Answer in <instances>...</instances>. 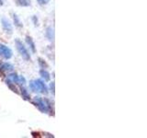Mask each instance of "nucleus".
I'll return each mask as SVG.
<instances>
[{
    "mask_svg": "<svg viewBox=\"0 0 147 138\" xmlns=\"http://www.w3.org/2000/svg\"><path fill=\"white\" fill-rule=\"evenodd\" d=\"M34 101L36 103V106L38 107V109L43 113H48L51 110V104L49 102V100L47 99H41L40 97H36L34 98Z\"/></svg>",
    "mask_w": 147,
    "mask_h": 138,
    "instance_id": "f257e3e1",
    "label": "nucleus"
},
{
    "mask_svg": "<svg viewBox=\"0 0 147 138\" xmlns=\"http://www.w3.org/2000/svg\"><path fill=\"white\" fill-rule=\"evenodd\" d=\"M16 46H17V49L18 51V53H20L21 56L24 58L26 61H30V55L29 52H28V50L26 49L24 44H23L18 39H16Z\"/></svg>",
    "mask_w": 147,
    "mask_h": 138,
    "instance_id": "f03ea898",
    "label": "nucleus"
},
{
    "mask_svg": "<svg viewBox=\"0 0 147 138\" xmlns=\"http://www.w3.org/2000/svg\"><path fill=\"white\" fill-rule=\"evenodd\" d=\"M0 54L2 55L4 58L10 59L12 57V51L10 48H8L7 46L4 44H0Z\"/></svg>",
    "mask_w": 147,
    "mask_h": 138,
    "instance_id": "7ed1b4c3",
    "label": "nucleus"
},
{
    "mask_svg": "<svg viewBox=\"0 0 147 138\" xmlns=\"http://www.w3.org/2000/svg\"><path fill=\"white\" fill-rule=\"evenodd\" d=\"M1 22H2V26H3L4 30L6 31L7 33H8V34H12L13 29H12V25H11L10 21H9L7 18H2Z\"/></svg>",
    "mask_w": 147,
    "mask_h": 138,
    "instance_id": "20e7f679",
    "label": "nucleus"
},
{
    "mask_svg": "<svg viewBox=\"0 0 147 138\" xmlns=\"http://www.w3.org/2000/svg\"><path fill=\"white\" fill-rule=\"evenodd\" d=\"M35 83L37 84V86H38V89H39V91L40 92V93L42 94H48V87H46L45 83H43L42 81H41L40 79H37V80H34Z\"/></svg>",
    "mask_w": 147,
    "mask_h": 138,
    "instance_id": "39448f33",
    "label": "nucleus"
},
{
    "mask_svg": "<svg viewBox=\"0 0 147 138\" xmlns=\"http://www.w3.org/2000/svg\"><path fill=\"white\" fill-rule=\"evenodd\" d=\"M13 69H14V66L9 63H1L0 64V70H2V71L10 72L13 70Z\"/></svg>",
    "mask_w": 147,
    "mask_h": 138,
    "instance_id": "423d86ee",
    "label": "nucleus"
},
{
    "mask_svg": "<svg viewBox=\"0 0 147 138\" xmlns=\"http://www.w3.org/2000/svg\"><path fill=\"white\" fill-rule=\"evenodd\" d=\"M26 43L30 45V47L32 51V53H36V47H35V43L34 41H32L31 37L30 36H26Z\"/></svg>",
    "mask_w": 147,
    "mask_h": 138,
    "instance_id": "0eeeda50",
    "label": "nucleus"
},
{
    "mask_svg": "<svg viewBox=\"0 0 147 138\" xmlns=\"http://www.w3.org/2000/svg\"><path fill=\"white\" fill-rule=\"evenodd\" d=\"M46 36H47V38L50 40V41H53L54 39V30L53 28H47V30H46Z\"/></svg>",
    "mask_w": 147,
    "mask_h": 138,
    "instance_id": "6e6552de",
    "label": "nucleus"
},
{
    "mask_svg": "<svg viewBox=\"0 0 147 138\" xmlns=\"http://www.w3.org/2000/svg\"><path fill=\"white\" fill-rule=\"evenodd\" d=\"M7 79L10 80L12 83H18V79H20V76H18L16 73H12L8 76Z\"/></svg>",
    "mask_w": 147,
    "mask_h": 138,
    "instance_id": "1a4fd4ad",
    "label": "nucleus"
},
{
    "mask_svg": "<svg viewBox=\"0 0 147 138\" xmlns=\"http://www.w3.org/2000/svg\"><path fill=\"white\" fill-rule=\"evenodd\" d=\"M40 74L41 77H42L45 81H49L50 80V74L46 70H44V69H41V70L40 71Z\"/></svg>",
    "mask_w": 147,
    "mask_h": 138,
    "instance_id": "9d476101",
    "label": "nucleus"
},
{
    "mask_svg": "<svg viewBox=\"0 0 147 138\" xmlns=\"http://www.w3.org/2000/svg\"><path fill=\"white\" fill-rule=\"evenodd\" d=\"M13 20H14V24H15V26H17L18 28L22 27V23L20 20V18H18L16 14H13Z\"/></svg>",
    "mask_w": 147,
    "mask_h": 138,
    "instance_id": "9b49d317",
    "label": "nucleus"
},
{
    "mask_svg": "<svg viewBox=\"0 0 147 138\" xmlns=\"http://www.w3.org/2000/svg\"><path fill=\"white\" fill-rule=\"evenodd\" d=\"M21 95H22V98L24 99L25 100H30V94L28 93V91L26 90V89H24V87H21Z\"/></svg>",
    "mask_w": 147,
    "mask_h": 138,
    "instance_id": "f8f14e48",
    "label": "nucleus"
},
{
    "mask_svg": "<svg viewBox=\"0 0 147 138\" xmlns=\"http://www.w3.org/2000/svg\"><path fill=\"white\" fill-rule=\"evenodd\" d=\"M17 3L21 7H29L30 5V0H17Z\"/></svg>",
    "mask_w": 147,
    "mask_h": 138,
    "instance_id": "ddd939ff",
    "label": "nucleus"
},
{
    "mask_svg": "<svg viewBox=\"0 0 147 138\" xmlns=\"http://www.w3.org/2000/svg\"><path fill=\"white\" fill-rule=\"evenodd\" d=\"M30 89H32V91H33V92H40L39 89H38V86H37L35 81H30Z\"/></svg>",
    "mask_w": 147,
    "mask_h": 138,
    "instance_id": "4468645a",
    "label": "nucleus"
},
{
    "mask_svg": "<svg viewBox=\"0 0 147 138\" xmlns=\"http://www.w3.org/2000/svg\"><path fill=\"white\" fill-rule=\"evenodd\" d=\"M39 64H40V66L41 68H47L48 67V64H46L41 58H39Z\"/></svg>",
    "mask_w": 147,
    "mask_h": 138,
    "instance_id": "2eb2a0df",
    "label": "nucleus"
},
{
    "mask_svg": "<svg viewBox=\"0 0 147 138\" xmlns=\"http://www.w3.org/2000/svg\"><path fill=\"white\" fill-rule=\"evenodd\" d=\"M37 2H38L40 5H46L50 2V0H37Z\"/></svg>",
    "mask_w": 147,
    "mask_h": 138,
    "instance_id": "dca6fc26",
    "label": "nucleus"
},
{
    "mask_svg": "<svg viewBox=\"0 0 147 138\" xmlns=\"http://www.w3.org/2000/svg\"><path fill=\"white\" fill-rule=\"evenodd\" d=\"M54 86H55L54 82H52L50 84V89H51V92L53 93V95H54Z\"/></svg>",
    "mask_w": 147,
    "mask_h": 138,
    "instance_id": "f3484780",
    "label": "nucleus"
},
{
    "mask_svg": "<svg viewBox=\"0 0 147 138\" xmlns=\"http://www.w3.org/2000/svg\"><path fill=\"white\" fill-rule=\"evenodd\" d=\"M18 83H22V84H25L26 83V80H25V78L23 77L22 76L20 77V79H18Z\"/></svg>",
    "mask_w": 147,
    "mask_h": 138,
    "instance_id": "a211bd4d",
    "label": "nucleus"
},
{
    "mask_svg": "<svg viewBox=\"0 0 147 138\" xmlns=\"http://www.w3.org/2000/svg\"><path fill=\"white\" fill-rule=\"evenodd\" d=\"M32 20H33V22H34V24H35V25H38V20H37V18H36L35 16L32 17Z\"/></svg>",
    "mask_w": 147,
    "mask_h": 138,
    "instance_id": "6ab92c4d",
    "label": "nucleus"
},
{
    "mask_svg": "<svg viewBox=\"0 0 147 138\" xmlns=\"http://www.w3.org/2000/svg\"><path fill=\"white\" fill-rule=\"evenodd\" d=\"M3 2H4V0H0V6H2V5H3Z\"/></svg>",
    "mask_w": 147,
    "mask_h": 138,
    "instance_id": "aec40b11",
    "label": "nucleus"
}]
</instances>
